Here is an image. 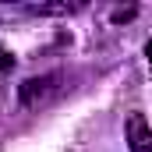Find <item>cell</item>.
Listing matches in <instances>:
<instances>
[{
    "label": "cell",
    "instance_id": "cell-2",
    "mask_svg": "<svg viewBox=\"0 0 152 152\" xmlns=\"http://www.w3.org/2000/svg\"><path fill=\"white\" fill-rule=\"evenodd\" d=\"M124 138H127V149L131 152H152V127L142 113H131L124 124Z\"/></svg>",
    "mask_w": 152,
    "mask_h": 152
},
{
    "label": "cell",
    "instance_id": "cell-3",
    "mask_svg": "<svg viewBox=\"0 0 152 152\" xmlns=\"http://www.w3.org/2000/svg\"><path fill=\"white\" fill-rule=\"evenodd\" d=\"M11 67H14V53L0 42V71H11Z\"/></svg>",
    "mask_w": 152,
    "mask_h": 152
},
{
    "label": "cell",
    "instance_id": "cell-1",
    "mask_svg": "<svg viewBox=\"0 0 152 152\" xmlns=\"http://www.w3.org/2000/svg\"><path fill=\"white\" fill-rule=\"evenodd\" d=\"M60 75H42V78H28L21 81V106H42L60 92Z\"/></svg>",
    "mask_w": 152,
    "mask_h": 152
}]
</instances>
